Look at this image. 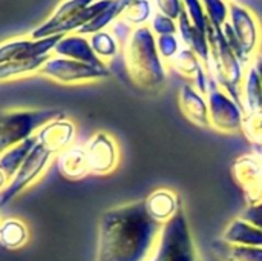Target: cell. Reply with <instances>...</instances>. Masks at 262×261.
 <instances>
[{
  "mask_svg": "<svg viewBox=\"0 0 262 261\" xmlns=\"http://www.w3.org/2000/svg\"><path fill=\"white\" fill-rule=\"evenodd\" d=\"M35 145H37V138L34 135V137L28 138L26 142H23V143H20V145L8 149L6 152H3L0 155V169L8 175L9 180L20 169V166L28 158V155L31 154V151L34 149Z\"/></svg>",
  "mask_w": 262,
  "mask_h": 261,
  "instance_id": "cell-27",
  "label": "cell"
},
{
  "mask_svg": "<svg viewBox=\"0 0 262 261\" xmlns=\"http://www.w3.org/2000/svg\"><path fill=\"white\" fill-rule=\"evenodd\" d=\"M134 26H130L127 22H124L121 17L109 28V31L115 35V38L118 40V43L121 45V48L126 45V42L129 40V37L132 35V32H134Z\"/></svg>",
  "mask_w": 262,
  "mask_h": 261,
  "instance_id": "cell-36",
  "label": "cell"
},
{
  "mask_svg": "<svg viewBox=\"0 0 262 261\" xmlns=\"http://www.w3.org/2000/svg\"><path fill=\"white\" fill-rule=\"evenodd\" d=\"M31 238L26 223L15 217H8L0 222V246L8 251H17L28 245Z\"/></svg>",
  "mask_w": 262,
  "mask_h": 261,
  "instance_id": "cell-22",
  "label": "cell"
},
{
  "mask_svg": "<svg viewBox=\"0 0 262 261\" xmlns=\"http://www.w3.org/2000/svg\"><path fill=\"white\" fill-rule=\"evenodd\" d=\"M155 11L178 22L184 9V0H152Z\"/></svg>",
  "mask_w": 262,
  "mask_h": 261,
  "instance_id": "cell-34",
  "label": "cell"
},
{
  "mask_svg": "<svg viewBox=\"0 0 262 261\" xmlns=\"http://www.w3.org/2000/svg\"><path fill=\"white\" fill-rule=\"evenodd\" d=\"M54 55L58 57H66V58H72L77 62H83L88 65H94V66H100L104 68L107 66L106 63H103L94 52L89 37L81 35L78 32H72V34H66L60 38V42L55 45L54 48Z\"/></svg>",
  "mask_w": 262,
  "mask_h": 261,
  "instance_id": "cell-18",
  "label": "cell"
},
{
  "mask_svg": "<svg viewBox=\"0 0 262 261\" xmlns=\"http://www.w3.org/2000/svg\"><path fill=\"white\" fill-rule=\"evenodd\" d=\"M210 249L218 261H262V248L236 246L215 240L210 243Z\"/></svg>",
  "mask_w": 262,
  "mask_h": 261,
  "instance_id": "cell-24",
  "label": "cell"
},
{
  "mask_svg": "<svg viewBox=\"0 0 262 261\" xmlns=\"http://www.w3.org/2000/svg\"><path fill=\"white\" fill-rule=\"evenodd\" d=\"M253 65L256 66V69H258V72H259V75H261V80H262V54H259V55L255 58Z\"/></svg>",
  "mask_w": 262,
  "mask_h": 261,
  "instance_id": "cell-38",
  "label": "cell"
},
{
  "mask_svg": "<svg viewBox=\"0 0 262 261\" xmlns=\"http://www.w3.org/2000/svg\"><path fill=\"white\" fill-rule=\"evenodd\" d=\"M206 95L209 102L210 128L226 135L239 134L243 131V123L246 118V111L243 105L230 97L226 91H223L213 78Z\"/></svg>",
  "mask_w": 262,
  "mask_h": 261,
  "instance_id": "cell-10",
  "label": "cell"
},
{
  "mask_svg": "<svg viewBox=\"0 0 262 261\" xmlns=\"http://www.w3.org/2000/svg\"><path fill=\"white\" fill-rule=\"evenodd\" d=\"M167 68L169 71H173L175 74L190 82L200 92L207 94L212 77L207 68L204 66V63L200 60V57L193 51L183 46L178 55L170 63H167Z\"/></svg>",
  "mask_w": 262,
  "mask_h": 261,
  "instance_id": "cell-15",
  "label": "cell"
},
{
  "mask_svg": "<svg viewBox=\"0 0 262 261\" xmlns=\"http://www.w3.org/2000/svg\"><path fill=\"white\" fill-rule=\"evenodd\" d=\"M55 163L60 174L68 180L77 182L89 175L84 145H74L69 149L60 152L55 157Z\"/></svg>",
  "mask_w": 262,
  "mask_h": 261,
  "instance_id": "cell-21",
  "label": "cell"
},
{
  "mask_svg": "<svg viewBox=\"0 0 262 261\" xmlns=\"http://www.w3.org/2000/svg\"><path fill=\"white\" fill-rule=\"evenodd\" d=\"M129 78L141 89L158 91L167 82L169 68L157 48V35L149 26L135 28L121 51Z\"/></svg>",
  "mask_w": 262,
  "mask_h": 261,
  "instance_id": "cell-2",
  "label": "cell"
},
{
  "mask_svg": "<svg viewBox=\"0 0 262 261\" xmlns=\"http://www.w3.org/2000/svg\"><path fill=\"white\" fill-rule=\"evenodd\" d=\"M223 32L235 54L249 68L259 55L262 45V25L256 12L239 2L230 3L229 22L223 26Z\"/></svg>",
  "mask_w": 262,
  "mask_h": 261,
  "instance_id": "cell-5",
  "label": "cell"
},
{
  "mask_svg": "<svg viewBox=\"0 0 262 261\" xmlns=\"http://www.w3.org/2000/svg\"><path fill=\"white\" fill-rule=\"evenodd\" d=\"M184 9H186L187 17L193 23V26H196L203 32H207L210 22H209L207 14H206L203 2L201 0H184Z\"/></svg>",
  "mask_w": 262,
  "mask_h": 261,
  "instance_id": "cell-31",
  "label": "cell"
},
{
  "mask_svg": "<svg viewBox=\"0 0 262 261\" xmlns=\"http://www.w3.org/2000/svg\"><path fill=\"white\" fill-rule=\"evenodd\" d=\"M178 105L183 115L200 128H210L207 95L200 92L190 82L181 85L178 91Z\"/></svg>",
  "mask_w": 262,
  "mask_h": 261,
  "instance_id": "cell-17",
  "label": "cell"
},
{
  "mask_svg": "<svg viewBox=\"0 0 262 261\" xmlns=\"http://www.w3.org/2000/svg\"><path fill=\"white\" fill-rule=\"evenodd\" d=\"M0 222H2V218H0Z\"/></svg>",
  "mask_w": 262,
  "mask_h": 261,
  "instance_id": "cell-42",
  "label": "cell"
},
{
  "mask_svg": "<svg viewBox=\"0 0 262 261\" xmlns=\"http://www.w3.org/2000/svg\"><path fill=\"white\" fill-rule=\"evenodd\" d=\"M63 35H52L46 38H32V37H15L0 43V63L12 60H29L54 52L55 45Z\"/></svg>",
  "mask_w": 262,
  "mask_h": 261,
  "instance_id": "cell-13",
  "label": "cell"
},
{
  "mask_svg": "<svg viewBox=\"0 0 262 261\" xmlns=\"http://www.w3.org/2000/svg\"><path fill=\"white\" fill-rule=\"evenodd\" d=\"M144 206L149 217L163 226L173 220L184 209L180 194L170 188L154 189L144 198Z\"/></svg>",
  "mask_w": 262,
  "mask_h": 261,
  "instance_id": "cell-16",
  "label": "cell"
},
{
  "mask_svg": "<svg viewBox=\"0 0 262 261\" xmlns=\"http://www.w3.org/2000/svg\"><path fill=\"white\" fill-rule=\"evenodd\" d=\"M35 138L40 146L57 157L60 152L75 145L77 125L74 120L66 117V114H63L61 117H57L40 128L35 134Z\"/></svg>",
  "mask_w": 262,
  "mask_h": 261,
  "instance_id": "cell-14",
  "label": "cell"
},
{
  "mask_svg": "<svg viewBox=\"0 0 262 261\" xmlns=\"http://www.w3.org/2000/svg\"><path fill=\"white\" fill-rule=\"evenodd\" d=\"M220 240L236 246L262 248V231L252 223H247L241 217H236L227 223L221 232Z\"/></svg>",
  "mask_w": 262,
  "mask_h": 261,
  "instance_id": "cell-20",
  "label": "cell"
},
{
  "mask_svg": "<svg viewBox=\"0 0 262 261\" xmlns=\"http://www.w3.org/2000/svg\"><path fill=\"white\" fill-rule=\"evenodd\" d=\"M239 217L243 220H246L247 223H252L253 226L259 228L262 231V200L258 202V203L247 205L244 208V211L239 214Z\"/></svg>",
  "mask_w": 262,
  "mask_h": 261,
  "instance_id": "cell-35",
  "label": "cell"
},
{
  "mask_svg": "<svg viewBox=\"0 0 262 261\" xmlns=\"http://www.w3.org/2000/svg\"><path fill=\"white\" fill-rule=\"evenodd\" d=\"M232 175L243 189L247 205L262 200V158L256 152L238 157L232 166Z\"/></svg>",
  "mask_w": 262,
  "mask_h": 261,
  "instance_id": "cell-12",
  "label": "cell"
},
{
  "mask_svg": "<svg viewBox=\"0 0 262 261\" xmlns=\"http://www.w3.org/2000/svg\"><path fill=\"white\" fill-rule=\"evenodd\" d=\"M207 37L210 43V63L207 69L210 77L223 91L241 103V89L247 68L229 45L223 29H216L210 25Z\"/></svg>",
  "mask_w": 262,
  "mask_h": 261,
  "instance_id": "cell-3",
  "label": "cell"
},
{
  "mask_svg": "<svg viewBox=\"0 0 262 261\" xmlns=\"http://www.w3.org/2000/svg\"><path fill=\"white\" fill-rule=\"evenodd\" d=\"M149 28L157 37L178 34V22L160 12H155V15L152 17L149 23Z\"/></svg>",
  "mask_w": 262,
  "mask_h": 261,
  "instance_id": "cell-33",
  "label": "cell"
},
{
  "mask_svg": "<svg viewBox=\"0 0 262 261\" xmlns=\"http://www.w3.org/2000/svg\"><path fill=\"white\" fill-rule=\"evenodd\" d=\"M149 261H201L184 209L163 226L160 240Z\"/></svg>",
  "mask_w": 262,
  "mask_h": 261,
  "instance_id": "cell-7",
  "label": "cell"
},
{
  "mask_svg": "<svg viewBox=\"0 0 262 261\" xmlns=\"http://www.w3.org/2000/svg\"><path fill=\"white\" fill-rule=\"evenodd\" d=\"M89 42H91V46L95 52V55L103 62L106 63L107 66L117 58V57H121V45L118 43V40L115 38V35L106 29V31H100V32H95L92 35H89Z\"/></svg>",
  "mask_w": 262,
  "mask_h": 261,
  "instance_id": "cell-26",
  "label": "cell"
},
{
  "mask_svg": "<svg viewBox=\"0 0 262 261\" xmlns=\"http://www.w3.org/2000/svg\"><path fill=\"white\" fill-rule=\"evenodd\" d=\"M8 183H9V178H8V175L0 169V194L6 189V186H8Z\"/></svg>",
  "mask_w": 262,
  "mask_h": 261,
  "instance_id": "cell-37",
  "label": "cell"
},
{
  "mask_svg": "<svg viewBox=\"0 0 262 261\" xmlns=\"http://www.w3.org/2000/svg\"><path fill=\"white\" fill-rule=\"evenodd\" d=\"M241 105L246 114L262 111V80L253 63L246 71L241 89Z\"/></svg>",
  "mask_w": 262,
  "mask_h": 261,
  "instance_id": "cell-23",
  "label": "cell"
},
{
  "mask_svg": "<svg viewBox=\"0 0 262 261\" xmlns=\"http://www.w3.org/2000/svg\"><path fill=\"white\" fill-rule=\"evenodd\" d=\"M241 132L252 143L253 148L262 146V111L246 114Z\"/></svg>",
  "mask_w": 262,
  "mask_h": 261,
  "instance_id": "cell-30",
  "label": "cell"
},
{
  "mask_svg": "<svg viewBox=\"0 0 262 261\" xmlns=\"http://www.w3.org/2000/svg\"><path fill=\"white\" fill-rule=\"evenodd\" d=\"M51 55H45V57H38V58H29V60H12V62L0 63V82L15 80V78H21V77L35 75V74L38 75L41 66L51 58Z\"/></svg>",
  "mask_w": 262,
  "mask_h": 261,
  "instance_id": "cell-25",
  "label": "cell"
},
{
  "mask_svg": "<svg viewBox=\"0 0 262 261\" xmlns=\"http://www.w3.org/2000/svg\"><path fill=\"white\" fill-rule=\"evenodd\" d=\"M112 0H61L51 15L29 32L32 38L66 35L78 32L94 20Z\"/></svg>",
  "mask_w": 262,
  "mask_h": 261,
  "instance_id": "cell-4",
  "label": "cell"
},
{
  "mask_svg": "<svg viewBox=\"0 0 262 261\" xmlns=\"http://www.w3.org/2000/svg\"><path fill=\"white\" fill-rule=\"evenodd\" d=\"M89 175L106 177L114 174L121 162V149L117 138L106 132H94L84 143Z\"/></svg>",
  "mask_w": 262,
  "mask_h": 261,
  "instance_id": "cell-11",
  "label": "cell"
},
{
  "mask_svg": "<svg viewBox=\"0 0 262 261\" xmlns=\"http://www.w3.org/2000/svg\"><path fill=\"white\" fill-rule=\"evenodd\" d=\"M38 75L64 86L88 85L107 78L111 75V68L94 66L83 62H77L66 57L51 55V58L41 66Z\"/></svg>",
  "mask_w": 262,
  "mask_h": 261,
  "instance_id": "cell-8",
  "label": "cell"
},
{
  "mask_svg": "<svg viewBox=\"0 0 262 261\" xmlns=\"http://www.w3.org/2000/svg\"><path fill=\"white\" fill-rule=\"evenodd\" d=\"M120 2H121V5H123V8L126 9V8H127L129 5H132L134 2H138V0H120Z\"/></svg>",
  "mask_w": 262,
  "mask_h": 261,
  "instance_id": "cell-39",
  "label": "cell"
},
{
  "mask_svg": "<svg viewBox=\"0 0 262 261\" xmlns=\"http://www.w3.org/2000/svg\"><path fill=\"white\" fill-rule=\"evenodd\" d=\"M155 12L157 11L152 0H138L124 9L121 18L134 28H143V26H149Z\"/></svg>",
  "mask_w": 262,
  "mask_h": 261,
  "instance_id": "cell-28",
  "label": "cell"
},
{
  "mask_svg": "<svg viewBox=\"0 0 262 261\" xmlns=\"http://www.w3.org/2000/svg\"><path fill=\"white\" fill-rule=\"evenodd\" d=\"M163 225L154 222L137 200L106 209L98 220L95 261H149Z\"/></svg>",
  "mask_w": 262,
  "mask_h": 261,
  "instance_id": "cell-1",
  "label": "cell"
},
{
  "mask_svg": "<svg viewBox=\"0 0 262 261\" xmlns=\"http://www.w3.org/2000/svg\"><path fill=\"white\" fill-rule=\"evenodd\" d=\"M209 17V22L213 28L223 29V26L229 22L230 3L226 0H201Z\"/></svg>",
  "mask_w": 262,
  "mask_h": 261,
  "instance_id": "cell-29",
  "label": "cell"
},
{
  "mask_svg": "<svg viewBox=\"0 0 262 261\" xmlns=\"http://www.w3.org/2000/svg\"><path fill=\"white\" fill-rule=\"evenodd\" d=\"M54 162H55V155L37 143L31 151V154L28 155V158L20 166V169L9 180L6 189L0 194V209L6 208L25 191L37 185L45 177V174L48 172V169Z\"/></svg>",
  "mask_w": 262,
  "mask_h": 261,
  "instance_id": "cell-9",
  "label": "cell"
},
{
  "mask_svg": "<svg viewBox=\"0 0 262 261\" xmlns=\"http://www.w3.org/2000/svg\"><path fill=\"white\" fill-rule=\"evenodd\" d=\"M64 112L55 108H8L0 111V155L34 137L40 128Z\"/></svg>",
  "mask_w": 262,
  "mask_h": 261,
  "instance_id": "cell-6",
  "label": "cell"
},
{
  "mask_svg": "<svg viewBox=\"0 0 262 261\" xmlns=\"http://www.w3.org/2000/svg\"><path fill=\"white\" fill-rule=\"evenodd\" d=\"M178 37H180L183 46L190 49V51H193L200 57V60L204 63V66L209 69V63H210V43H209L207 32H203L201 29L193 26V23L187 17L186 11L178 18Z\"/></svg>",
  "mask_w": 262,
  "mask_h": 261,
  "instance_id": "cell-19",
  "label": "cell"
},
{
  "mask_svg": "<svg viewBox=\"0 0 262 261\" xmlns=\"http://www.w3.org/2000/svg\"><path fill=\"white\" fill-rule=\"evenodd\" d=\"M157 48H158L161 58L166 63H170L178 55V52L183 49V43H181L178 34L161 35V37H157Z\"/></svg>",
  "mask_w": 262,
  "mask_h": 261,
  "instance_id": "cell-32",
  "label": "cell"
},
{
  "mask_svg": "<svg viewBox=\"0 0 262 261\" xmlns=\"http://www.w3.org/2000/svg\"><path fill=\"white\" fill-rule=\"evenodd\" d=\"M227 3H235V2H238V0H226Z\"/></svg>",
  "mask_w": 262,
  "mask_h": 261,
  "instance_id": "cell-41",
  "label": "cell"
},
{
  "mask_svg": "<svg viewBox=\"0 0 262 261\" xmlns=\"http://www.w3.org/2000/svg\"><path fill=\"white\" fill-rule=\"evenodd\" d=\"M253 152H256V154H258V155L262 158V146H259V148H255V149H253Z\"/></svg>",
  "mask_w": 262,
  "mask_h": 261,
  "instance_id": "cell-40",
  "label": "cell"
}]
</instances>
